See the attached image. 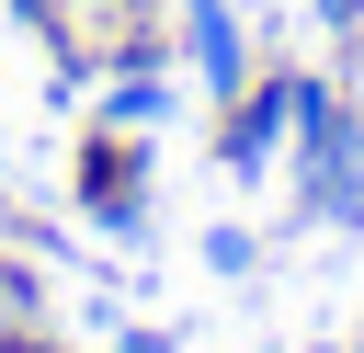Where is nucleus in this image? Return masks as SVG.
I'll use <instances>...</instances> for the list:
<instances>
[{
	"instance_id": "0eeeda50",
	"label": "nucleus",
	"mask_w": 364,
	"mask_h": 353,
	"mask_svg": "<svg viewBox=\"0 0 364 353\" xmlns=\"http://www.w3.org/2000/svg\"><path fill=\"white\" fill-rule=\"evenodd\" d=\"M23 330H46V273L23 251H0V342H23Z\"/></svg>"
},
{
	"instance_id": "ddd939ff",
	"label": "nucleus",
	"mask_w": 364,
	"mask_h": 353,
	"mask_svg": "<svg viewBox=\"0 0 364 353\" xmlns=\"http://www.w3.org/2000/svg\"><path fill=\"white\" fill-rule=\"evenodd\" d=\"M353 353H364V330H353Z\"/></svg>"
},
{
	"instance_id": "9b49d317",
	"label": "nucleus",
	"mask_w": 364,
	"mask_h": 353,
	"mask_svg": "<svg viewBox=\"0 0 364 353\" xmlns=\"http://www.w3.org/2000/svg\"><path fill=\"white\" fill-rule=\"evenodd\" d=\"M0 353H68V342H57V330H23V342H0Z\"/></svg>"
},
{
	"instance_id": "f03ea898",
	"label": "nucleus",
	"mask_w": 364,
	"mask_h": 353,
	"mask_svg": "<svg viewBox=\"0 0 364 353\" xmlns=\"http://www.w3.org/2000/svg\"><path fill=\"white\" fill-rule=\"evenodd\" d=\"M171 0H46V46L68 57V80L80 68H148V57H171Z\"/></svg>"
},
{
	"instance_id": "423d86ee",
	"label": "nucleus",
	"mask_w": 364,
	"mask_h": 353,
	"mask_svg": "<svg viewBox=\"0 0 364 353\" xmlns=\"http://www.w3.org/2000/svg\"><path fill=\"white\" fill-rule=\"evenodd\" d=\"M171 102H182L171 57H148V68H102V102H91V125H125V137H148V125H171Z\"/></svg>"
},
{
	"instance_id": "f257e3e1",
	"label": "nucleus",
	"mask_w": 364,
	"mask_h": 353,
	"mask_svg": "<svg viewBox=\"0 0 364 353\" xmlns=\"http://www.w3.org/2000/svg\"><path fill=\"white\" fill-rule=\"evenodd\" d=\"M296 216L307 228H364V102L318 68H296Z\"/></svg>"
},
{
	"instance_id": "6e6552de",
	"label": "nucleus",
	"mask_w": 364,
	"mask_h": 353,
	"mask_svg": "<svg viewBox=\"0 0 364 353\" xmlns=\"http://www.w3.org/2000/svg\"><path fill=\"white\" fill-rule=\"evenodd\" d=\"M205 273H228V285H239V273H262V239H250L239 216H228V228H205Z\"/></svg>"
},
{
	"instance_id": "f8f14e48",
	"label": "nucleus",
	"mask_w": 364,
	"mask_h": 353,
	"mask_svg": "<svg viewBox=\"0 0 364 353\" xmlns=\"http://www.w3.org/2000/svg\"><path fill=\"white\" fill-rule=\"evenodd\" d=\"M11 23H34V34H46V0H11Z\"/></svg>"
},
{
	"instance_id": "1a4fd4ad",
	"label": "nucleus",
	"mask_w": 364,
	"mask_h": 353,
	"mask_svg": "<svg viewBox=\"0 0 364 353\" xmlns=\"http://www.w3.org/2000/svg\"><path fill=\"white\" fill-rule=\"evenodd\" d=\"M307 11H318V34H330V46H364V0H307Z\"/></svg>"
},
{
	"instance_id": "20e7f679",
	"label": "nucleus",
	"mask_w": 364,
	"mask_h": 353,
	"mask_svg": "<svg viewBox=\"0 0 364 353\" xmlns=\"http://www.w3.org/2000/svg\"><path fill=\"white\" fill-rule=\"evenodd\" d=\"M80 216H91L102 239H136V228H148V148H136L125 125H91V137H80Z\"/></svg>"
},
{
	"instance_id": "9d476101",
	"label": "nucleus",
	"mask_w": 364,
	"mask_h": 353,
	"mask_svg": "<svg viewBox=\"0 0 364 353\" xmlns=\"http://www.w3.org/2000/svg\"><path fill=\"white\" fill-rule=\"evenodd\" d=\"M102 342H114V353H171V330H148V319H136V330H102Z\"/></svg>"
},
{
	"instance_id": "39448f33",
	"label": "nucleus",
	"mask_w": 364,
	"mask_h": 353,
	"mask_svg": "<svg viewBox=\"0 0 364 353\" xmlns=\"http://www.w3.org/2000/svg\"><path fill=\"white\" fill-rule=\"evenodd\" d=\"M171 34H182V68H193V91H205V102L250 91L262 46H250V23H239L228 0H171Z\"/></svg>"
},
{
	"instance_id": "7ed1b4c3",
	"label": "nucleus",
	"mask_w": 364,
	"mask_h": 353,
	"mask_svg": "<svg viewBox=\"0 0 364 353\" xmlns=\"http://www.w3.org/2000/svg\"><path fill=\"white\" fill-rule=\"evenodd\" d=\"M296 148V68H250V91L216 102V171L228 182H273V159Z\"/></svg>"
}]
</instances>
